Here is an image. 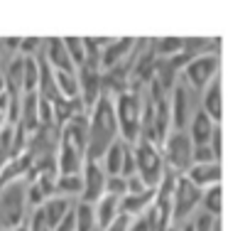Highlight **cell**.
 <instances>
[{"label":"cell","instance_id":"cell-1","mask_svg":"<svg viewBox=\"0 0 250 231\" xmlns=\"http://www.w3.org/2000/svg\"><path fill=\"white\" fill-rule=\"evenodd\" d=\"M118 118H115V98L101 93L96 106L88 111V160H103L105 150L118 140Z\"/></svg>","mask_w":250,"mask_h":231},{"label":"cell","instance_id":"cell-2","mask_svg":"<svg viewBox=\"0 0 250 231\" xmlns=\"http://www.w3.org/2000/svg\"><path fill=\"white\" fill-rule=\"evenodd\" d=\"M115 118H118V136L123 143L135 145L140 140L143 126V96L140 91H123L115 96Z\"/></svg>","mask_w":250,"mask_h":231},{"label":"cell","instance_id":"cell-3","mask_svg":"<svg viewBox=\"0 0 250 231\" xmlns=\"http://www.w3.org/2000/svg\"><path fill=\"white\" fill-rule=\"evenodd\" d=\"M162 158H165V170L172 175H187L189 167L194 165V143L189 133L184 131H172L165 143H162Z\"/></svg>","mask_w":250,"mask_h":231},{"label":"cell","instance_id":"cell-4","mask_svg":"<svg viewBox=\"0 0 250 231\" xmlns=\"http://www.w3.org/2000/svg\"><path fill=\"white\" fill-rule=\"evenodd\" d=\"M25 207H27V187L22 180L0 189V231H13L25 221Z\"/></svg>","mask_w":250,"mask_h":231},{"label":"cell","instance_id":"cell-5","mask_svg":"<svg viewBox=\"0 0 250 231\" xmlns=\"http://www.w3.org/2000/svg\"><path fill=\"white\" fill-rule=\"evenodd\" d=\"M135 165H138V175L143 177V182L152 189L160 187L162 177H165V158H162V148L157 143H150L145 138H140L135 145Z\"/></svg>","mask_w":250,"mask_h":231},{"label":"cell","instance_id":"cell-6","mask_svg":"<svg viewBox=\"0 0 250 231\" xmlns=\"http://www.w3.org/2000/svg\"><path fill=\"white\" fill-rule=\"evenodd\" d=\"M201 189L187 177V175H179L174 180V194H172V224L177 221H184L201 202Z\"/></svg>","mask_w":250,"mask_h":231},{"label":"cell","instance_id":"cell-7","mask_svg":"<svg viewBox=\"0 0 250 231\" xmlns=\"http://www.w3.org/2000/svg\"><path fill=\"white\" fill-rule=\"evenodd\" d=\"M218 54H199L184 67V79L191 89H206L218 76Z\"/></svg>","mask_w":250,"mask_h":231},{"label":"cell","instance_id":"cell-8","mask_svg":"<svg viewBox=\"0 0 250 231\" xmlns=\"http://www.w3.org/2000/svg\"><path fill=\"white\" fill-rule=\"evenodd\" d=\"M81 180H83V187H81V202L86 204H96L103 194H105V170L98 160H88L83 162V170H81Z\"/></svg>","mask_w":250,"mask_h":231},{"label":"cell","instance_id":"cell-9","mask_svg":"<svg viewBox=\"0 0 250 231\" xmlns=\"http://www.w3.org/2000/svg\"><path fill=\"white\" fill-rule=\"evenodd\" d=\"M86 162V150H81L76 143H71L66 136L59 133V145H57V167L59 175H79Z\"/></svg>","mask_w":250,"mask_h":231},{"label":"cell","instance_id":"cell-10","mask_svg":"<svg viewBox=\"0 0 250 231\" xmlns=\"http://www.w3.org/2000/svg\"><path fill=\"white\" fill-rule=\"evenodd\" d=\"M79 76V91H81V101H83V108L86 113L96 106V101L101 98L103 93V74L96 71V69H88V67H81L76 71Z\"/></svg>","mask_w":250,"mask_h":231},{"label":"cell","instance_id":"cell-11","mask_svg":"<svg viewBox=\"0 0 250 231\" xmlns=\"http://www.w3.org/2000/svg\"><path fill=\"white\" fill-rule=\"evenodd\" d=\"M169 113H172V131H184V126L189 123V91H187L184 84H174L172 86Z\"/></svg>","mask_w":250,"mask_h":231},{"label":"cell","instance_id":"cell-12","mask_svg":"<svg viewBox=\"0 0 250 231\" xmlns=\"http://www.w3.org/2000/svg\"><path fill=\"white\" fill-rule=\"evenodd\" d=\"M135 49V37H120V40H110V45L103 49L101 57V69L108 71L113 67H118L120 62H125Z\"/></svg>","mask_w":250,"mask_h":231},{"label":"cell","instance_id":"cell-13","mask_svg":"<svg viewBox=\"0 0 250 231\" xmlns=\"http://www.w3.org/2000/svg\"><path fill=\"white\" fill-rule=\"evenodd\" d=\"M42 57L47 59V64H49L52 69L76 74V67H74L71 59H69V52H66V47H64V40H59V37H49L47 45H44V54H42Z\"/></svg>","mask_w":250,"mask_h":231},{"label":"cell","instance_id":"cell-14","mask_svg":"<svg viewBox=\"0 0 250 231\" xmlns=\"http://www.w3.org/2000/svg\"><path fill=\"white\" fill-rule=\"evenodd\" d=\"M187 177H189L199 189L221 185V165H218V162H194V165L189 167Z\"/></svg>","mask_w":250,"mask_h":231},{"label":"cell","instance_id":"cell-15","mask_svg":"<svg viewBox=\"0 0 250 231\" xmlns=\"http://www.w3.org/2000/svg\"><path fill=\"white\" fill-rule=\"evenodd\" d=\"M18 123L27 131V136H32L40 128V93L37 91L22 96V101H20V121Z\"/></svg>","mask_w":250,"mask_h":231},{"label":"cell","instance_id":"cell-16","mask_svg":"<svg viewBox=\"0 0 250 231\" xmlns=\"http://www.w3.org/2000/svg\"><path fill=\"white\" fill-rule=\"evenodd\" d=\"M30 167H32V155L30 153H25L20 158H10L3 165V170H0V189L18 182V180H22V177H27Z\"/></svg>","mask_w":250,"mask_h":231},{"label":"cell","instance_id":"cell-17","mask_svg":"<svg viewBox=\"0 0 250 231\" xmlns=\"http://www.w3.org/2000/svg\"><path fill=\"white\" fill-rule=\"evenodd\" d=\"M5 86H8V93L13 101H22L25 96V57H13L10 67H8V74H5Z\"/></svg>","mask_w":250,"mask_h":231},{"label":"cell","instance_id":"cell-18","mask_svg":"<svg viewBox=\"0 0 250 231\" xmlns=\"http://www.w3.org/2000/svg\"><path fill=\"white\" fill-rule=\"evenodd\" d=\"M155 194H157V189H152V187L140 192V194H125V197H120V211L133 216V219L143 216L147 211V207L155 202Z\"/></svg>","mask_w":250,"mask_h":231},{"label":"cell","instance_id":"cell-19","mask_svg":"<svg viewBox=\"0 0 250 231\" xmlns=\"http://www.w3.org/2000/svg\"><path fill=\"white\" fill-rule=\"evenodd\" d=\"M213 131H216V123L208 118L204 111H196L194 118H191V126H189V138H191L194 148L196 145H208Z\"/></svg>","mask_w":250,"mask_h":231},{"label":"cell","instance_id":"cell-20","mask_svg":"<svg viewBox=\"0 0 250 231\" xmlns=\"http://www.w3.org/2000/svg\"><path fill=\"white\" fill-rule=\"evenodd\" d=\"M93 211H96V226L105 229V226L120 214V197H115V194H103V197L93 204Z\"/></svg>","mask_w":250,"mask_h":231},{"label":"cell","instance_id":"cell-21","mask_svg":"<svg viewBox=\"0 0 250 231\" xmlns=\"http://www.w3.org/2000/svg\"><path fill=\"white\" fill-rule=\"evenodd\" d=\"M40 209H42L47 224H49L52 229H57V224L64 219V214L71 209V202H69V197H64V194H54V197H49Z\"/></svg>","mask_w":250,"mask_h":231},{"label":"cell","instance_id":"cell-22","mask_svg":"<svg viewBox=\"0 0 250 231\" xmlns=\"http://www.w3.org/2000/svg\"><path fill=\"white\" fill-rule=\"evenodd\" d=\"M201 111L208 116L216 126L221 123V79L218 76L206 86V91H204V108Z\"/></svg>","mask_w":250,"mask_h":231},{"label":"cell","instance_id":"cell-23","mask_svg":"<svg viewBox=\"0 0 250 231\" xmlns=\"http://www.w3.org/2000/svg\"><path fill=\"white\" fill-rule=\"evenodd\" d=\"M125 148H128V143H123L120 138L105 150L103 155V170L105 175H120V167H123V158H125Z\"/></svg>","mask_w":250,"mask_h":231},{"label":"cell","instance_id":"cell-24","mask_svg":"<svg viewBox=\"0 0 250 231\" xmlns=\"http://www.w3.org/2000/svg\"><path fill=\"white\" fill-rule=\"evenodd\" d=\"M54 81H57V89H59V96L62 98H81V91H79V76L71 74V71H59L54 69Z\"/></svg>","mask_w":250,"mask_h":231},{"label":"cell","instance_id":"cell-25","mask_svg":"<svg viewBox=\"0 0 250 231\" xmlns=\"http://www.w3.org/2000/svg\"><path fill=\"white\" fill-rule=\"evenodd\" d=\"M152 49L157 59H172L184 52V37H162L160 42H152Z\"/></svg>","mask_w":250,"mask_h":231},{"label":"cell","instance_id":"cell-26","mask_svg":"<svg viewBox=\"0 0 250 231\" xmlns=\"http://www.w3.org/2000/svg\"><path fill=\"white\" fill-rule=\"evenodd\" d=\"M74 214H76V231H93L96 226V211H93V204H76L74 207Z\"/></svg>","mask_w":250,"mask_h":231},{"label":"cell","instance_id":"cell-27","mask_svg":"<svg viewBox=\"0 0 250 231\" xmlns=\"http://www.w3.org/2000/svg\"><path fill=\"white\" fill-rule=\"evenodd\" d=\"M64 47L69 52V59L71 64L76 67V71L83 67L86 62V47H83V37H64Z\"/></svg>","mask_w":250,"mask_h":231},{"label":"cell","instance_id":"cell-28","mask_svg":"<svg viewBox=\"0 0 250 231\" xmlns=\"http://www.w3.org/2000/svg\"><path fill=\"white\" fill-rule=\"evenodd\" d=\"M40 86V62L37 57H25V93L37 91Z\"/></svg>","mask_w":250,"mask_h":231},{"label":"cell","instance_id":"cell-29","mask_svg":"<svg viewBox=\"0 0 250 231\" xmlns=\"http://www.w3.org/2000/svg\"><path fill=\"white\" fill-rule=\"evenodd\" d=\"M81 187H83L81 172L79 175H59L57 177V192L59 194H81Z\"/></svg>","mask_w":250,"mask_h":231},{"label":"cell","instance_id":"cell-30","mask_svg":"<svg viewBox=\"0 0 250 231\" xmlns=\"http://www.w3.org/2000/svg\"><path fill=\"white\" fill-rule=\"evenodd\" d=\"M201 202H204V207H206L208 214L218 216V214H221V185L206 187L204 194H201Z\"/></svg>","mask_w":250,"mask_h":231},{"label":"cell","instance_id":"cell-31","mask_svg":"<svg viewBox=\"0 0 250 231\" xmlns=\"http://www.w3.org/2000/svg\"><path fill=\"white\" fill-rule=\"evenodd\" d=\"M105 194H115V197H125L128 194V182L120 175H110L105 180Z\"/></svg>","mask_w":250,"mask_h":231},{"label":"cell","instance_id":"cell-32","mask_svg":"<svg viewBox=\"0 0 250 231\" xmlns=\"http://www.w3.org/2000/svg\"><path fill=\"white\" fill-rule=\"evenodd\" d=\"M138 175V165H135V150L133 145L125 148V158H123V167H120V177H130Z\"/></svg>","mask_w":250,"mask_h":231},{"label":"cell","instance_id":"cell-33","mask_svg":"<svg viewBox=\"0 0 250 231\" xmlns=\"http://www.w3.org/2000/svg\"><path fill=\"white\" fill-rule=\"evenodd\" d=\"M40 47H42V40L40 37H25V40H20V54L22 57H37L40 54Z\"/></svg>","mask_w":250,"mask_h":231},{"label":"cell","instance_id":"cell-34","mask_svg":"<svg viewBox=\"0 0 250 231\" xmlns=\"http://www.w3.org/2000/svg\"><path fill=\"white\" fill-rule=\"evenodd\" d=\"M10 106H13V98L10 93H0V128L10 126Z\"/></svg>","mask_w":250,"mask_h":231},{"label":"cell","instance_id":"cell-35","mask_svg":"<svg viewBox=\"0 0 250 231\" xmlns=\"http://www.w3.org/2000/svg\"><path fill=\"white\" fill-rule=\"evenodd\" d=\"M40 126H54V108L42 96H40Z\"/></svg>","mask_w":250,"mask_h":231},{"label":"cell","instance_id":"cell-36","mask_svg":"<svg viewBox=\"0 0 250 231\" xmlns=\"http://www.w3.org/2000/svg\"><path fill=\"white\" fill-rule=\"evenodd\" d=\"M44 202H47L44 192L37 187V182H30V187H27V204H30V207H35V209H40Z\"/></svg>","mask_w":250,"mask_h":231},{"label":"cell","instance_id":"cell-37","mask_svg":"<svg viewBox=\"0 0 250 231\" xmlns=\"http://www.w3.org/2000/svg\"><path fill=\"white\" fill-rule=\"evenodd\" d=\"M130 224H133V216H128V214H123V211H120V214H118V216H115L103 231H128Z\"/></svg>","mask_w":250,"mask_h":231},{"label":"cell","instance_id":"cell-38","mask_svg":"<svg viewBox=\"0 0 250 231\" xmlns=\"http://www.w3.org/2000/svg\"><path fill=\"white\" fill-rule=\"evenodd\" d=\"M194 162H218L211 145H196L194 148Z\"/></svg>","mask_w":250,"mask_h":231},{"label":"cell","instance_id":"cell-39","mask_svg":"<svg viewBox=\"0 0 250 231\" xmlns=\"http://www.w3.org/2000/svg\"><path fill=\"white\" fill-rule=\"evenodd\" d=\"M216 221H218V216H213V214H201L196 221H194V231H213V226H216Z\"/></svg>","mask_w":250,"mask_h":231},{"label":"cell","instance_id":"cell-40","mask_svg":"<svg viewBox=\"0 0 250 231\" xmlns=\"http://www.w3.org/2000/svg\"><path fill=\"white\" fill-rule=\"evenodd\" d=\"M30 231H54V229L47 224V219H44L42 209H35V214H32V221H30Z\"/></svg>","mask_w":250,"mask_h":231},{"label":"cell","instance_id":"cell-41","mask_svg":"<svg viewBox=\"0 0 250 231\" xmlns=\"http://www.w3.org/2000/svg\"><path fill=\"white\" fill-rule=\"evenodd\" d=\"M125 182H128V194H140V192L150 189V187L143 182V177H140V175H130V177H125Z\"/></svg>","mask_w":250,"mask_h":231},{"label":"cell","instance_id":"cell-42","mask_svg":"<svg viewBox=\"0 0 250 231\" xmlns=\"http://www.w3.org/2000/svg\"><path fill=\"white\" fill-rule=\"evenodd\" d=\"M54 231H76V214H74V209H69V211L64 214V219L57 224Z\"/></svg>","mask_w":250,"mask_h":231},{"label":"cell","instance_id":"cell-43","mask_svg":"<svg viewBox=\"0 0 250 231\" xmlns=\"http://www.w3.org/2000/svg\"><path fill=\"white\" fill-rule=\"evenodd\" d=\"M211 150H213V155H216V160L221 158V128L216 126V131H213V136H211Z\"/></svg>","mask_w":250,"mask_h":231},{"label":"cell","instance_id":"cell-44","mask_svg":"<svg viewBox=\"0 0 250 231\" xmlns=\"http://www.w3.org/2000/svg\"><path fill=\"white\" fill-rule=\"evenodd\" d=\"M128 231H150V226H147V219H145V214H143V216H135Z\"/></svg>","mask_w":250,"mask_h":231},{"label":"cell","instance_id":"cell-45","mask_svg":"<svg viewBox=\"0 0 250 231\" xmlns=\"http://www.w3.org/2000/svg\"><path fill=\"white\" fill-rule=\"evenodd\" d=\"M8 86H5V74H0V93H5Z\"/></svg>","mask_w":250,"mask_h":231},{"label":"cell","instance_id":"cell-46","mask_svg":"<svg viewBox=\"0 0 250 231\" xmlns=\"http://www.w3.org/2000/svg\"><path fill=\"white\" fill-rule=\"evenodd\" d=\"M13 231H30V224H25V221H22V224H20V226H15Z\"/></svg>","mask_w":250,"mask_h":231},{"label":"cell","instance_id":"cell-47","mask_svg":"<svg viewBox=\"0 0 250 231\" xmlns=\"http://www.w3.org/2000/svg\"><path fill=\"white\" fill-rule=\"evenodd\" d=\"M179 231H194V224H191V221H189V224H184V226H182V229H179Z\"/></svg>","mask_w":250,"mask_h":231},{"label":"cell","instance_id":"cell-48","mask_svg":"<svg viewBox=\"0 0 250 231\" xmlns=\"http://www.w3.org/2000/svg\"><path fill=\"white\" fill-rule=\"evenodd\" d=\"M8 47H20V40H8Z\"/></svg>","mask_w":250,"mask_h":231},{"label":"cell","instance_id":"cell-49","mask_svg":"<svg viewBox=\"0 0 250 231\" xmlns=\"http://www.w3.org/2000/svg\"><path fill=\"white\" fill-rule=\"evenodd\" d=\"M167 231H179V229H177V224H172V226H169Z\"/></svg>","mask_w":250,"mask_h":231}]
</instances>
